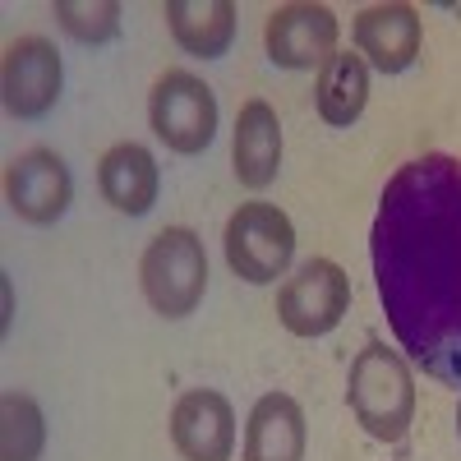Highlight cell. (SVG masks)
Returning <instances> with one entry per match:
<instances>
[{
	"instance_id": "19",
	"label": "cell",
	"mask_w": 461,
	"mask_h": 461,
	"mask_svg": "<svg viewBox=\"0 0 461 461\" xmlns=\"http://www.w3.org/2000/svg\"><path fill=\"white\" fill-rule=\"evenodd\" d=\"M456 438H461V402H456Z\"/></svg>"
},
{
	"instance_id": "14",
	"label": "cell",
	"mask_w": 461,
	"mask_h": 461,
	"mask_svg": "<svg viewBox=\"0 0 461 461\" xmlns=\"http://www.w3.org/2000/svg\"><path fill=\"white\" fill-rule=\"evenodd\" d=\"M304 411L286 393H267L254 402L245 420V452L240 461H304Z\"/></svg>"
},
{
	"instance_id": "2",
	"label": "cell",
	"mask_w": 461,
	"mask_h": 461,
	"mask_svg": "<svg viewBox=\"0 0 461 461\" xmlns=\"http://www.w3.org/2000/svg\"><path fill=\"white\" fill-rule=\"evenodd\" d=\"M346 402H351L356 425L378 443H402L415 420V378L411 365L388 351V341H365V351L351 360L346 378Z\"/></svg>"
},
{
	"instance_id": "5",
	"label": "cell",
	"mask_w": 461,
	"mask_h": 461,
	"mask_svg": "<svg viewBox=\"0 0 461 461\" xmlns=\"http://www.w3.org/2000/svg\"><path fill=\"white\" fill-rule=\"evenodd\" d=\"M148 121L171 152L199 158L217 134V93L189 69H167L148 97Z\"/></svg>"
},
{
	"instance_id": "11",
	"label": "cell",
	"mask_w": 461,
	"mask_h": 461,
	"mask_svg": "<svg viewBox=\"0 0 461 461\" xmlns=\"http://www.w3.org/2000/svg\"><path fill=\"white\" fill-rule=\"evenodd\" d=\"M356 51L378 74H406L425 47V19L415 5H369L356 14Z\"/></svg>"
},
{
	"instance_id": "9",
	"label": "cell",
	"mask_w": 461,
	"mask_h": 461,
	"mask_svg": "<svg viewBox=\"0 0 461 461\" xmlns=\"http://www.w3.org/2000/svg\"><path fill=\"white\" fill-rule=\"evenodd\" d=\"M74 199V180L69 167L60 162V152L51 148H28L23 158L10 162L5 171V203L19 221L28 226H51L65 217Z\"/></svg>"
},
{
	"instance_id": "18",
	"label": "cell",
	"mask_w": 461,
	"mask_h": 461,
	"mask_svg": "<svg viewBox=\"0 0 461 461\" xmlns=\"http://www.w3.org/2000/svg\"><path fill=\"white\" fill-rule=\"evenodd\" d=\"M121 5L115 0H56L60 28L84 47H102L111 37H121Z\"/></svg>"
},
{
	"instance_id": "10",
	"label": "cell",
	"mask_w": 461,
	"mask_h": 461,
	"mask_svg": "<svg viewBox=\"0 0 461 461\" xmlns=\"http://www.w3.org/2000/svg\"><path fill=\"white\" fill-rule=\"evenodd\" d=\"M171 443L185 461H230V452H236V411L212 388H189L171 406Z\"/></svg>"
},
{
	"instance_id": "6",
	"label": "cell",
	"mask_w": 461,
	"mask_h": 461,
	"mask_svg": "<svg viewBox=\"0 0 461 461\" xmlns=\"http://www.w3.org/2000/svg\"><path fill=\"white\" fill-rule=\"evenodd\" d=\"M351 310V277L332 258H304L277 291V319L295 337H323Z\"/></svg>"
},
{
	"instance_id": "8",
	"label": "cell",
	"mask_w": 461,
	"mask_h": 461,
	"mask_svg": "<svg viewBox=\"0 0 461 461\" xmlns=\"http://www.w3.org/2000/svg\"><path fill=\"white\" fill-rule=\"evenodd\" d=\"M263 47L277 69H323L337 56V14L314 0L277 5L263 23Z\"/></svg>"
},
{
	"instance_id": "16",
	"label": "cell",
	"mask_w": 461,
	"mask_h": 461,
	"mask_svg": "<svg viewBox=\"0 0 461 461\" xmlns=\"http://www.w3.org/2000/svg\"><path fill=\"white\" fill-rule=\"evenodd\" d=\"M314 102H319V115L328 125L346 130L365 115V102H369V65L360 51H337L323 69H319V88H314Z\"/></svg>"
},
{
	"instance_id": "4",
	"label": "cell",
	"mask_w": 461,
	"mask_h": 461,
	"mask_svg": "<svg viewBox=\"0 0 461 461\" xmlns=\"http://www.w3.org/2000/svg\"><path fill=\"white\" fill-rule=\"evenodd\" d=\"M295 258V226L277 203H240L226 221V263L249 286L286 277Z\"/></svg>"
},
{
	"instance_id": "12",
	"label": "cell",
	"mask_w": 461,
	"mask_h": 461,
	"mask_svg": "<svg viewBox=\"0 0 461 461\" xmlns=\"http://www.w3.org/2000/svg\"><path fill=\"white\" fill-rule=\"evenodd\" d=\"M97 189L102 199L125 212V217H143L158 203V189H162V171H158V158L143 148V143H115L102 152L97 162Z\"/></svg>"
},
{
	"instance_id": "13",
	"label": "cell",
	"mask_w": 461,
	"mask_h": 461,
	"mask_svg": "<svg viewBox=\"0 0 461 461\" xmlns=\"http://www.w3.org/2000/svg\"><path fill=\"white\" fill-rule=\"evenodd\" d=\"M230 162L245 189H267L282 171V121L263 97L245 102L236 115V139H230Z\"/></svg>"
},
{
	"instance_id": "3",
	"label": "cell",
	"mask_w": 461,
	"mask_h": 461,
	"mask_svg": "<svg viewBox=\"0 0 461 461\" xmlns=\"http://www.w3.org/2000/svg\"><path fill=\"white\" fill-rule=\"evenodd\" d=\"M139 286L162 319H185L208 291V254L189 226H167L139 258Z\"/></svg>"
},
{
	"instance_id": "17",
	"label": "cell",
	"mask_w": 461,
	"mask_h": 461,
	"mask_svg": "<svg viewBox=\"0 0 461 461\" xmlns=\"http://www.w3.org/2000/svg\"><path fill=\"white\" fill-rule=\"evenodd\" d=\"M47 447V415L32 397H0V461H37Z\"/></svg>"
},
{
	"instance_id": "15",
	"label": "cell",
	"mask_w": 461,
	"mask_h": 461,
	"mask_svg": "<svg viewBox=\"0 0 461 461\" xmlns=\"http://www.w3.org/2000/svg\"><path fill=\"white\" fill-rule=\"evenodd\" d=\"M167 28L185 56L217 60L236 42V5L230 0H167Z\"/></svg>"
},
{
	"instance_id": "1",
	"label": "cell",
	"mask_w": 461,
	"mask_h": 461,
	"mask_svg": "<svg viewBox=\"0 0 461 461\" xmlns=\"http://www.w3.org/2000/svg\"><path fill=\"white\" fill-rule=\"evenodd\" d=\"M369 258L402 351L461 388V158L425 152L397 167L374 212Z\"/></svg>"
},
{
	"instance_id": "7",
	"label": "cell",
	"mask_w": 461,
	"mask_h": 461,
	"mask_svg": "<svg viewBox=\"0 0 461 461\" xmlns=\"http://www.w3.org/2000/svg\"><path fill=\"white\" fill-rule=\"evenodd\" d=\"M60 84H65V65L60 51L47 37H14L5 47V65H0V97L14 121H42V115L60 102Z\"/></svg>"
}]
</instances>
